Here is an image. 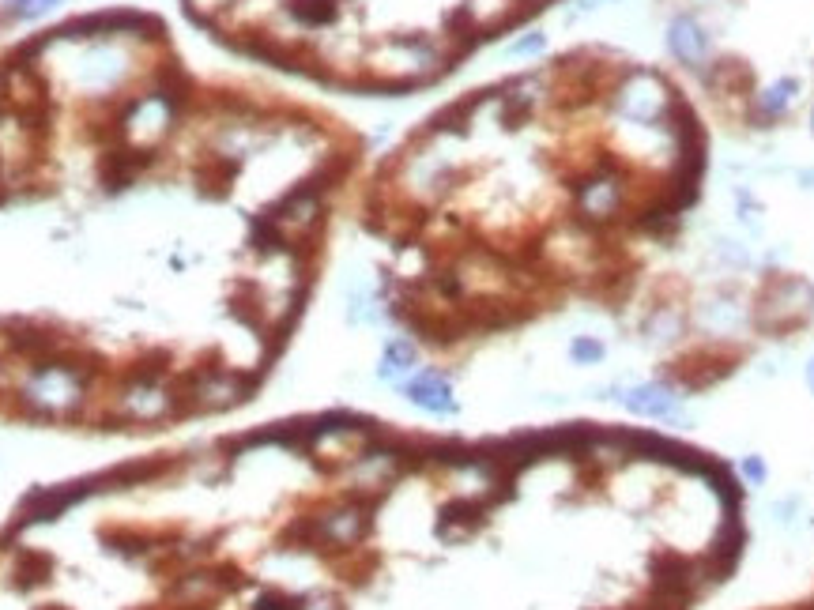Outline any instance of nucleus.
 Segmentation results:
<instances>
[{"label":"nucleus","mask_w":814,"mask_h":610,"mask_svg":"<svg viewBox=\"0 0 814 610\" xmlns=\"http://www.w3.org/2000/svg\"><path fill=\"white\" fill-rule=\"evenodd\" d=\"M87 385H91V373L87 366H76V362H38L31 373V381L23 385L19 400L27 411L34 415H68L76 411L87 396Z\"/></svg>","instance_id":"1"},{"label":"nucleus","mask_w":814,"mask_h":610,"mask_svg":"<svg viewBox=\"0 0 814 610\" xmlns=\"http://www.w3.org/2000/svg\"><path fill=\"white\" fill-rule=\"evenodd\" d=\"M174 117H178V106H174L163 91H151V95L136 98L129 110H125V117H121V129H117V132H121V140H129V144H132L129 151H140V155H147V147H155L166 132H170Z\"/></svg>","instance_id":"2"},{"label":"nucleus","mask_w":814,"mask_h":610,"mask_svg":"<svg viewBox=\"0 0 814 610\" xmlns=\"http://www.w3.org/2000/svg\"><path fill=\"white\" fill-rule=\"evenodd\" d=\"M381 65L389 68V76L396 80V87H407V83L423 80L430 72H438L441 53L434 42H426L419 34H400V38H389L385 49H381Z\"/></svg>","instance_id":"3"},{"label":"nucleus","mask_w":814,"mask_h":610,"mask_svg":"<svg viewBox=\"0 0 814 610\" xmlns=\"http://www.w3.org/2000/svg\"><path fill=\"white\" fill-rule=\"evenodd\" d=\"M117 411H121V418H129V422H159V418H166L170 411H178V396L159 381L155 370H147V373L140 370L129 385L121 388Z\"/></svg>","instance_id":"4"},{"label":"nucleus","mask_w":814,"mask_h":610,"mask_svg":"<svg viewBox=\"0 0 814 610\" xmlns=\"http://www.w3.org/2000/svg\"><path fill=\"white\" fill-rule=\"evenodd\" d=\"M615 102H619V110L630 117V121H637V125H656V121H664L671 110V87L660 76H652V72H634V76H626V83L619 87V95H615Z\"/></svg>","instance_id":"5"},{"label":"nucleus","mask_w":814,"mask_h":610,"mask_svg":"<svg viewBox=\"0 0 814 610\" xmlns=\"http://www.w3.org/2000/svg\"><path fill=\"white\" fill-rule=\"evenodd\" d=\"M573 204H577V215L585 223H611L619 219V211L626 208V185L615 170L600 166L596 174H588L577 193H573Z\"/></svg>","instance_id":"6"},{"label":"nucleus","mask_w":814,"mask_h":610,"mask_svg":"<svg viewBox=\"0 0 814 610\" xmlns=\"http://www.w3.org/2000/svg\"><path fill=\"white\" fill-rule=\"evenodd\" d=\"M249 385L242 381V373L234 370H204L193 377L189 385V400L196 407H230V403L245 400Z\"/></svg>","instance_id":"7"},{"label":"nucleus","mask_w":814,"mask_h":610,"mask_svg":"<svg viewBox=\"0 0 814 610\" xmlns=\"http://www.w3.org/2000/svg\"><path fill=\"white\" fill-rule=\"evenodd\" d=\"M366 531V509L359 505H343L336 513L317 516L310 524V539L325 546H355Z\"/></svg>","instance_id":"8"},{"label":"nucleus","mask_w":814,"mask_h":610,"mask_svg":"<svg viewBox=\"0 0 814 610\" xmlns=\"http://www.w3.org/2000/svg\"><path fill=\"white\" fill-rule=\"evenodd\" d=\"M95 486L91 482H76V486H46V490H34L31 498L23 501V516L19 524H38V520H57V516L72 509L80 498H87Z\"/></svg>","instance_id":"9"},{"label":"nucleus","mask_w":814,"mask_h":610,"mask_svg":"<svg viewBox=\"0 0 814 610\" xmlns=\"http://www.w3.org/2000/svg\"><path fill=\"white\" fill-rule=\"evenodd\" d=\"M404 388H407V396H411V403H419V407L434 411V415H453L456 411L453 388H449V377H445V373L423 370V373H415Z\"/></svg>","instance_id":"10"},{"label":"nucleus","mask_w":814,"mask_h":610,"mask_svg":"<svg viewBox=\"0 0 814 610\" xmlns=\"http://www.w3.org/2000/svg\"><path fill=\"white\" fill-rule=\"evenodd\" d=\"M668 49L679 61L698 68L701 61H705V53H709V38H705V31H701L694 19H675L668 27Z\"/></svg>","instance_id":"11"},{"label":"nucleus","mask_w":814,"mask_h":610,"mask_svg":"<svg viewBox=\"0 0 814 610\" xmlns=\"http://www.w3.org/2000/svg\"><path fill=\"white\" fill-rule=\"evenodd\" d=\"M411 370H415V343L404 336L389 339V343H385V354H381V370L377 373H381L385 381H400V377Z\"/></svg>","instance_id":"12"},{"label":"nucleus","mask_w":814,"mask_h":610,"mask_svg":"<svg viewBox=\"0 0 814 610\" xmlns=\"http://www.w3.org/2000/svg\"><path fill=\"white\" fill-rule=\"evenodd\" d=\"M291 16L302 19L306 27H325L340 16V4L336 0H291Z\"/></svg>","instance_id":"13"},{"label":"nucleus","mask_w":814,"mask_h":610,"mask_svg":"<svg viewBox=\"0 0 814 610\" xmlns=\"http://www.w3.org/2000/svg\"><path fill=\"white\" fill-rule=\"evenodd\" d=\"M630 407L641 411V415H656V418L675 415V400H671L664 388H652V385L634 388V392H630Z\"/></svg>","instance_id":"14"},{"label":"nucleus","mask_w":814,"mask_h":610,"mask_svg":"<svg viewBox=\"0 0 814 610\" xmlns=\"http://www.w3.org/2000/svg\"><path fill=\"white\" fill-rule=\"evenodd\" d=\"M792 95H796V80H781V83H773L766 95H758V106H762V113L777 117V113L788 110Z\"/></svg>","instance_id":"15"},{"label":"nucleus","mask_w":814,"mask_h":610,"mask_svg":"<svg viewBox=\"0 0 814 610\" xmlns=\"http://www.w3.org/2000/svg\"><path fill=\"white\" fill-rule=\"evenodd\" d=\"M230 4H238V0H185V12H189L196 23H212L219 12H227Z\"/></svg>","instance_id":"16"},{"label":"nucleus","mask_w":814,"mask_h":610,"mask_svg":"<svg viewBox=\"0 0 814 610\" xmlns=\"http://www.w3.org/2000/svg\"><path fill=\"white\" fill-rule=\"evenodd\" d=\"M49 573V562L42 558V554H23V565H19V588H31V584H38V580Z\"/></svg>","instance_id":"17"},{"label":"nucleus","mask_w":814,"mask_h":610,"mask_svg":"<svg viewBox=\"0 0 814 610\" xmlns=\"http://www.w3.org/2000/svg\"><path fill=\"white\" fill-rule=\"evenodd\" d=\"M53 4H61V0H8V12L16 19H34V16H42V12H49Z\"/></svg>","instance_id":"18"},{"label":"nucleus","mask_w":814,"mask_h":610,"mask_svg":"<svg viewBox=\"0 0 814 610\" xmlns=\"http://www.w3.org/2000/svg\"><path fill=\"white\" fill-rule=\"evenodd\" d=\"M570 351H573V358H577V362H596V358L603 354V347L596 343V339H577Z\"/></svg>","instance_id":"19"},{"label":"nucleus","mask_w":814,"mask_h":610,"mask_svg":"<svg viewBox=\"0 0 814 610\" xmlns=\"http://www.w3.org/2000/svg\"><path fill=\"white\" fill-rule=\"evenodd\" d=\"M543 46H547V38H543V34H528V38H521V42H513V46H509V53H513V57H528V53H539Z\"/></svg>","instance_id":"20"},{"label":"nucleus","mask_w":814,"mask_h":610,"mask_svg":"<svg viewBox=\"0 0 814 610\" xmlns=\"http://www.w3.org/2000/svg\"><path fill=\"white\" fill-rule=\"evenodd\" d=\"M257 610H294V603H287L283 595H264L261 603H257Z\"/></svg>","instance_id":"21"},{"label":"nucleus","mask_w":814,"mask_h":610,"mask_svg":"<svg viewBox=\"0 0 814 610\" xmlns=\"http://www.w3.org/2000/svg\"><path fill=\"white\" fill-rule=\"evenodd\" d=\"M306 610H336L332 603H313V607H306Z\"/></svg>","instance_id":"22"},{"label":"nucleus","mask_w":814,"mask_h":610,"mask_svg":"<svg viewBox=\"0 0 814 610\" xmlns=\"http://www.w3.org/2000/svg\"><path fill=\"white\" fill-rule=\"evenodd\" d=\"M49 610H57V607H49Z\"/></svg>","instance_id":"23"}]
</instances>
